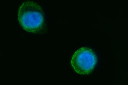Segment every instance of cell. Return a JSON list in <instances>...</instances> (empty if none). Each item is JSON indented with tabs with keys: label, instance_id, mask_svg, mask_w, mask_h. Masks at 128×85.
Wrapping results in <instances>:
<instances>
[{
	"label": "cell",
	"instance_id": "7a4b0ae2",
	"mask_svg": "<svg viewBox=\"0 0 128 85\" xmlns=\"http://www.w3.org/2000/svg\"><path fill=\"white\" fill-rule=\"evenodd\" d=\"M97 61V56L92 49L82 47L75 52L71 59V64L76 73L87 75L92 72Z\"/></svg>",
	"mask_w": 128,
	"mask_h": 85
},
{
	"label": "cell",
	"instance_id": "6da1fadb",
	"mask_svg": "<svg viewBox=\"0 0 128 85\" xmlns=\"http://www.w3.org/2000/svg\"><path fill=\"white\" fill-rule=\"evenodd\" d=\"M18 19L22 28L30 33L41 31L44 23V15L41 6L32 1L22 3L18 11Z\"/></svg>",
	"mask_w": 128,
	"mask_h": 85
}]
</instances>
